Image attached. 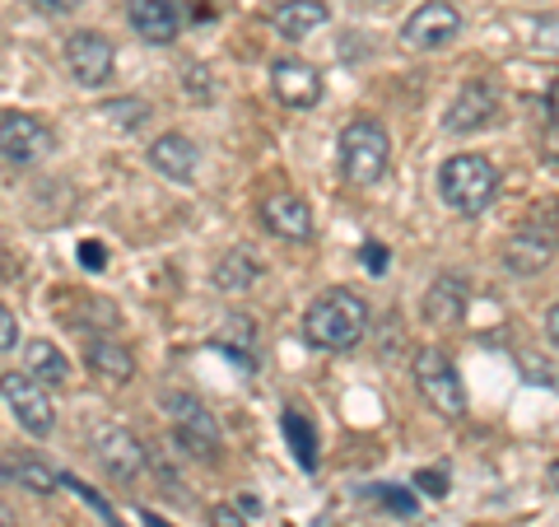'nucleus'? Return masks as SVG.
<instances>
[{"label": "nucleus", "mask_w": 559, "mask_h": 527, "mask_svg": "<svg viewBox=\"0 0 559 527\" xmlns=\"http://www.w3.org/2000/svg\"><path fill=\"white\" fill-rule=\"evenodd\" d=\"M150 164H154V173H164L168 183H191V173H197V164H201V150H197L191 136L168 131L150 145Z\"/></svg>", "instance_id": "obj_17"}, {"label": "nucleus", "mask_w": 559, "mask_h": 527, "mask_svg": "<svg viewBox=\"0 0 559 527\" xmlns=\"http://www.w3.org/2000/svg\"><path fill=\"white\" fill-rule=\"evenodd\" d=\"M38 5H43L47 14H75V10L84 5V0H38Z\"/></svg>", "instance_id": "obj_32"}, {"label": "nucleus", "mask_w": 559, "mask_h": 527, "mask_svg": "<svg viewBox=\"0 0 559 527\" xmlns=\"http://www.w3.org/2000/svg\"><path fill=\"white\" fill-rule=\"evenodd\" d=\"M20 346V323H14V313L0 304V355H5V350H14Z\"/></svg>", "instance_id": "obj_28"}, {"label": "nucleus", "mask_w": 559, "mask_h": 527, "mask_svg": "<svg viewBox=\"0 0 559 527\" xmlns=\"http://www.w3.org/2000/svg\"><path fill=\"white\" fill-rule=\"evenodd\" d=\"M462 33V10L448 5V0H429L419 5L406 24H401V47L411 51H439Z\"/></svg>", "instance_id": "obj_9"}, {"label": "nucleus", "mask_w": 559, "mask_h": 527, "mask_svg": "<svg viewBox=\"0 0 559 527\" xmlns=\"http://www.w3.org/2000/svg\"><path fill=\"white\" fill-rule=\"evenodd\" d=\"M415 388L419 397L429 401V411H439L443 420H462L466 415V388H462V374L443 350L425 346L415 355Z\"/></svg>", "instance_id": "obj_5"}, {"label": "nucleus", "mask_w": 559, "mask_h": 527, "mask_svg": "<svg viewBox=\"0 0 559 527\" xmlns=\"http://www.w3.org/2000/svg\"><path fill=\"white\" fill-rule=\"evenodd\" d=\"M84 364H90L94 374H103L108 383H127V378H135L131 350L121 346L117 337H94V341H84Z\"/></svg>", "instance_id": "obj_18"}, {"label": "nucleus", "mask_w": 559, "mask_h": 527, "mask_svg": "<svg viewBox=\"0 0 559 527\" xmlns=\"http://www.w3.org/2000/svg\"><path fill=\"white\" fill-rule=\"evenodd\" d=\"M546 113H550V121L559 127V80L550 84V94H546Z\"/></svg>", "instance_id": "obj_34"}, {"label": "nucleus", "mask_w": 559, "mask_h": 527, "mask_svg": "<svg viewBox=\"0 0 559 527\" xmlns=\"http://www.w3.org/2000/svg\"><path fill=\"white\" fill-rule=\"evenodd\" d=\"M98 113L108 117L117 131H140L150 121V103L145 98H108V103H98Z\"/></svg>", "instance_id": "obj_24"}, {"label": "nucleus", "mask_w": 559, "mask_h": 527, "mask_svg": "<svg viewBox=\"0 0 559 527\" xmlns=\"http://www.w3.org/2000/svg\"><path fill=\"white\" fill-rule=\"evenodd\" d=\"M24 368L38 383H66V374H70V360L61 355L51 341H28L24 346Z\"/></svg>", "instance_id": "obj_22"}, {"label": "nucleus", "mask_w": 559, "mask_h": 527, "mask_svg": "<svg viewBox=\"0 0 559 527\" xmlns=\"http://www.w3.org/2000/svg\"><path fill=\"white\" fill-rule=\"evenodd\" d=\"M499 90L489 80H476V84H466V90L452 98V108L443 113V127L452 131V136H476V131H485V127H495L499 121Z\"/></svg>", "instance_id": "obj_12"}, {"label": "nucleus", "mask_w": 559, "mask_h": 527, "mask_svg": "<svg viewBox=\"0 0 559 527\" xmlns=\"http://www.w3.org/2000/svg\"><path fill=\"white\" fill-rule=\"evenodd\" d=\"M80 267L84 271H103L108 267V248H103V243H80Z\"/></svg>", "instance_id": "obj_30"}, {"label": "nucleus", "mask_w": 559, "mask_h": 527, "mask_svg": "<svg viewBox=\"0 0 559 527\" xmlns=\"http://www.w3.org/2000/svg\"><path fill=\"white\" fill-rule=\"evenodd\" d=\"M57 150V131L47 127L43 117L33 113H0V154H5L10 164H38L47 154Z\"/></svg>", "instance_id": "obj_8"}, {"label": "nucleus", "mask_w": 559, "mask_h": 527, "mask_svg": "<svg viewBox=\"0 0 559 527\" xmlns=\"http://www.w3.org/2000/svg\"><path fill=\"white\" fill-rule=\"evenodd\" d=\"M369 298L355 290H326L304 313V341L318 350H349L369 331Z\"/></svg>", "instance_id": "obj_1"}, {"label": "nucleus", "mask_w": 559, "mask_h": 527, "mask_svg": "<svg viewBox=\"0 0 559 527\" xmlns=\"http://www.w3.org/2000/svg\"><path fill=\"white\" fill-rule=\"evenodd\" d=\"M257 280H261V257L252 248H229L224 261L215 267V285L224 294H242V290H252Z\"/></svg>", "instance_id": "obj_20"}, {"label": "nucleus", "mask_w": 559, "mask_h": 527, "mask_svg": "<svg viewBox=\"0 0 559 527\" xmlns=\"http://www.w3.org/2000/svg\"><path fill=\"white\" fill-rule=\"evenodd\" d=\"M159 407H164L173 434H178V444L191 453V458H219L224 430H219L215 411H210L201 397H191V393H164Z\"/></svg>", "instance_id": "obj_4"}, {"label": "nucleus", "mask_w": 559, "mask_h": 527, "mask_svg": "<svg viewBox=\"0 0 559 527\" xmlns=\"http://www.w3.org/2000/svg\"><path fill=\"white\" fill-rule=\"evenodd\" d=\"M10 481H14V485H24V490H33V495H51V490L61 485L57 471H51L47 462H38V458H20V462H10Z\"/></svg>", "instance_id": "obj_23"}, {"label": "nucleus", "mask_w": 559, "mask_h": 527, "mask_svg": "<svg viewBox=\"0 0 559 527\" xmlns=\"http://www.w3.org/2000/svg\"><path fill=\"white\" fill-rule=\"evenodd\" d=\"M546 341L559 346V304H550V313H546Z\"/></svg>", "instance_id": "obj_33"}, {"label": "nucleus", "mask_w": 559, "mask_h": 527, "mask_svg": "<svg viewBox=\"0 0 559 527\" xmlns=\"http://www.w3.org/2000/svg\"><path fill=\"white\" fill-rule=\"evenodd\" d=\"M536 47L559 57V14H540L536 20Z\"/></svg>", "instance_id": "obj_26"}, {"label": "nucleus", "mask_w": 559, "mask_h": 527, "mask_svg": "<svg viewBox=\"0 0 559 527\" xmlns=\"http://www.w3.org/2000/svg\"><path fill=\"white\" fill-rule=\"evenodd\" d=\"M0 485H10V462H0Z\"/></svg>", "instance_id": "obj_35"}, {"label": "nucleus", "mask_w": 559, "mask_h": 527, "mask_svg": "<svg viewBox=\"0 0 559 527\" xmlns=\"http://www.w3.org/2000/svg\"><path fill=\"white\" fill-rule=\"evenodd\" d=\"M341 178L349 187H373L392 164V136L378 117H355L341 131Z\"/></svg>", "instance_id": "obj_2"}, {"label": "nucleus", "mask_w": 559, "mask_h": 527, "mask_svg": "<svg viewBox=\"0 0 559 527\" xmlns=\"http://www.w3.org/2000/svg\"><path fill=\"white\" fill-rule=\"evenodd\" d=\"M369 495H373L378 504L396 508L401 518H411V514H415V500H411V495H406V490H401V485H369Z\"/></svg>", "instance_id": "obj_25"}, {"label": "nucleus", "mask_w": 559, "mask_h": 527, "mask_svg": "<svg viewBox=\"0 0 559 527\" xmlns=\"http://www.w3.org/2000/svg\"><path fill=\"white\" fill-rule=\"evenodd\" d=\"M499 191V173L485 154H452L439 168V197L457 210V215H485Z\"/></svg>", "instance_id": "obj_3"}, {"label": "nucleus", "mask_w": 559, "mask_h": 527, "mask_svg": "<svg viewBox=\"0 0 559 527\" xmlns=\"http://www.w3.org/2000/svg\"><path fill=\"white\" fill-rule=\"evenodd\" d=\"M127 20L131 28L140 33L145 43H173L178 38V28H182V10H178V0H131L127 5Z\"/></svg>", "instance_id": "obj_15"}, {"label": "nucleus", "mask_w": 559, "mask_h": 527, "mask_svg": "<svg viewBox=\"0 0 559 527\" xmlns=\"http://www.w3.org/2000/svg\"><path fill=\"white\" fill-rule=\"evenodd\" d=\"M559 253V230L550 220H522L513 238L503 243V271L509 276H540Z\"/></svg>", "instance_id": "obj_6"}, {"label": "nucleus", "mask_w": 559, "mask_h": 527, "mask_svg": "<svg viewBox=\"0 0 559 527\" xmlns=\"http://www.w3.org/2000/svg\"><path fill=\"white\" fill-rule=\"evenodd\" d=\"M471 308V280L466 276H439L425 294V318L433 327H457Z\"/></svg>", "instance_id": "obj_16"}, {"label": "nucleus", "mask_w": 559, "mask_h": 527, "mask_svg": "<svg viewBox=\"0 0 559 527\" xmlns=\"http://www.w3.org/2000/svg\"><path fill=\"white\" fill-rule=\"evenodd\" d=\"M112 61H117V51L98 28H80V33H70L66 38V66H70V75H75V84H84V90L108 84L112 80Z\"/></svg>", "instance_id": "obj_10"}, {"label": "nucleus", "mask_w": 559, "mask_h": 527, "mask_svg": "<svg viewBox=\"0 0 559 527\" xmlns=\"http://www.w3.org/2000/svg\"><path fill=\"white\" fill-rule=\"evenodd\" d=\"M210 527H248V518H242V508H234V504H215L210 508Z\"/></svg>", "instance_id": "obj_29"}, {"label": "nucleus", "mask_w": 559, "mask_h": 527, "mask_svg": "<svg viewBox=\"0 0 559 527\" xmlns=\"http://www.w3.org/2000/svg\"><path fill=\"white\" fill-rule=\"evenodd\" d=\"M261 224L285 243H308L312 230H318V224H312V206L299 191H271V197L261 201Z\"/></svg>", "instance_id": "obj_14"}, {"label": "nucleus", "mask_w": 559, "mask_h": 527, "mask_svg": "<svg viewBox=\"0 0 559 527\" xmlns=\"http://www.w3.org/2000/svg\"><path fill=\"white\" fill-rule=\"evenodd\" d=\"M271 90H275V98L285 103V108L308 113V108H318V103H322L326 84H322V70L318 66H308L299 57H280L271 66Z\"/></svg>", "instance_id": "obj_11"}, {"label": "nucleus", "mask_w": 559, "mask_h": 527, "mask_svg": "<svg viewBox=\"0 0 559 527\" xmlns=\"http://www.w3.org/2000/svg\"><path fill=\"white\" fill-rule=\"evenodd\" d=\"M550 485L559 490V458H555V467H550Z\"/></svg>", "instance_id": "obj_36"}, {"label": "nucleus", "mask_w": 559, "mask_h": 527, "mask_svg": "<svg viewBox=\"0 0 559 527\" xmlns=\"http://www.w3.org/2000/svg\"><path fill=\"white\" fill-rule=\"evenodd\" d=\"M415 490H419V495L443 500V495H448V471H419V477H415Z\"/></svg>", "instance_id": "obj_27"}, {"label": "nucleus", "mask_w": 559, "mask_h": 527, "mask_svg": "<svg viewBox=\"0 0 559 527\" xmlns=\"http://www.w3.org/2000/svg\"><path fill=\"white\" fill-rule=\"evenodd\" d=\"M364 267H369V276H382L388 271V248H382V243H364Z\"/></svg>", "instance_id": "obj_31"}, {"label": "nucleus", "mask_w": 559, "mask_h": 527, "mask_svg": "<svg viewBox=\"0 0 559 527\" xmlns=\"http://www.w3.org/2000/svg\"><path fill=\"white\" fill-rule=\"evenodd\" d=\"M326 20H331L326 0H285V5L271 14V24L285 33V38H308V33H318Z\"/></svg>", "instance_id": "obj_19"}, {"label": "nucleus", "mask_w": 559, "mask_h": 527, "mask_svg": "<svg viewBox=\"0 0 559 527\" xmlns=\"http://www.w3.org/2000/svg\"><path fill=\"white\" fill-rule=\"evenodd\" d=\"M0 397H5L10 415L20 420V430L33 438H47L51 425H57V411H51V397H47V383H38L24 368V374H5L0 378Z\"/></svg>", "instance_id": "obj_7"}, {"label": "nucleus", "mask_w": 559, "mask_h": 527, "mask_svg": "<svg viewBox=\"0 0 559 527\" xmlns=\"http://www.w3.org/2000/svg\"><path fill=\"white\" fill-rule=\"evenodd\" d=\"M90 448L103 462V471L117 477V481H135L140 471H145V448H140V438L131 430H121V425H98L90 434Z\"/></svg>", "instance_id": "obj_13"}, {"label": "nucleus", "mask_w": 559, "mask_h": 527, "mask_svg": "<svg viewBox=\"0 0 559 527\" xmlns=\"http://www.w3.org/2000/svg\"><path fill=\"white\" fill-rule=\"evenodd\" d=\"M280 430H285L289 438V448H294V458H299L304 471H318V430L308 425V415L304 411H285L280 415Z\"/></svg>", "instance_id": "obj_21"}]
</instances>
